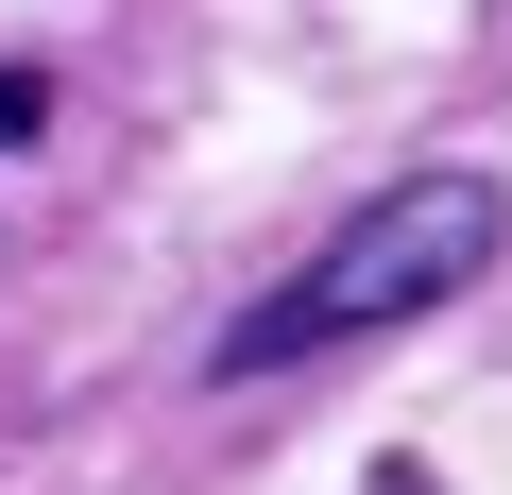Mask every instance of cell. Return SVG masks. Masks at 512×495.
<instances>
[{"label":"cell","instance_id":"cell-1","mask_svg":"<svg viewBox=\"0 0 512 495\" xmlns=\"http://www.w3.org/2000/svg\"><path fill=\"white\" fill-rule=\"evenodd\" d=\"M495 171H393L308 274H274L239 325H222V376H291V359H342V342H393V325H427L444 291H478L495 274Z\"/></svg>","mask_w":512,"mask_h":495},{"label":"cell","instance_id":"cell-2","mask_svg":"<svg viewBox=\"0 0 512 495\" xmlns=\"http://www.w3.org/2000/svg\"><path fill=\"white\" fill-rule=\"evenodd\" d=\"M52 137V69H0V154H35Z\"/></svg>","mask_w":512,"mask_h":495}]
</instances>
